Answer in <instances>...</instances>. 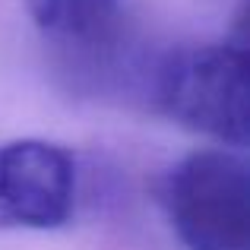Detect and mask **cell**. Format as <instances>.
<instances>
[{"label":"cell","instance_id":"2","mask_svg":"<svg viewBox=\"0 0 250 250\" xmlns=\"http://www.w3.org/2000/svg\"><path fill=\"white\" fill-rule=\"evenodd\" d=\"M162 206L187 250H250V171L225 149L177 162L162 181Z\"/></svg>","mask_w":250,"mask_h":250},{"label":"cell","instance_id":"1","mask_svg":"<svg viewBox=\"0 0 250 250\" xmlns=\"http://www.w3.org/2000/svg\"><path fill=\"white\" fill-rule=\"evenodd\" d=\"M149 92L162 114L228 146L250 130L247 51L234 42L168 51L149 70Z\"/></svg>","mask_w":250,"mask_h":250},{"label":"cell","instance_id":"4","mask_svg":"<svg viewBox=\"0 0 250 250\" xmlns=\"http://www.w3.org/2000/svg\"><path fill=\"white\" fill-rule=\"evenodd\" d=\"M80 174L76 159L48 140L0 146V225L57 228L73 219Z\"/></svg>","mask_w":250,"mask_h":250},{"label":"cell","instance_id":"3","mask_svg":"<svg viewBox=\"0 0 250 250\" xmlns=\"http://www.w3.org/2000/svg\"><path fill=\"white\" fill-rule=\"evenodd\" d=\"M38 32L63 67L85 83H108L130 57L127 0H29Z\"/></svg>","mask_w":250,"mask_h":250}]
</instances>
